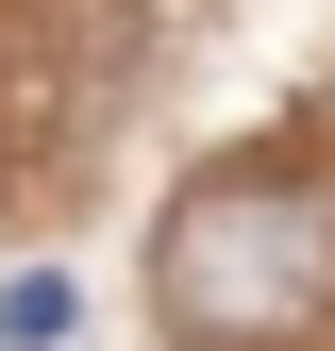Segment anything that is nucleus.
I'll use <instances>...</instances> for the list:
<instances>
[{"label": "nucleus", "instance_id": "obj_1", "mask_svg": "<svg viewBox=\"0 0 335 351\" xmlns=\"http://www.w3.org/2000/svg\"><path fill=\"white\" fill-rule=\"evenodd\" d=\"M335 301V201L268 184V167H235V184H201L185 217H168L151 251V318L185 351H251V335H302Z\"/></svg>", "mask_w": 335, "mask_h": 351}, {"label": "nucleus", "instance_id": "obj_2", "mask_svg": "<svg viewBox=\"0 0 335 351\" xmlns=\"http://www.w3.org/2000/svg\"><path fill=\"white\" fill-rule=\"evenodd\" d=\"M67 335H84L67 268H17V285H0V351H67Z\"/></svg>", "mask_w": 335, "mask_h": 351}]
</instances>
